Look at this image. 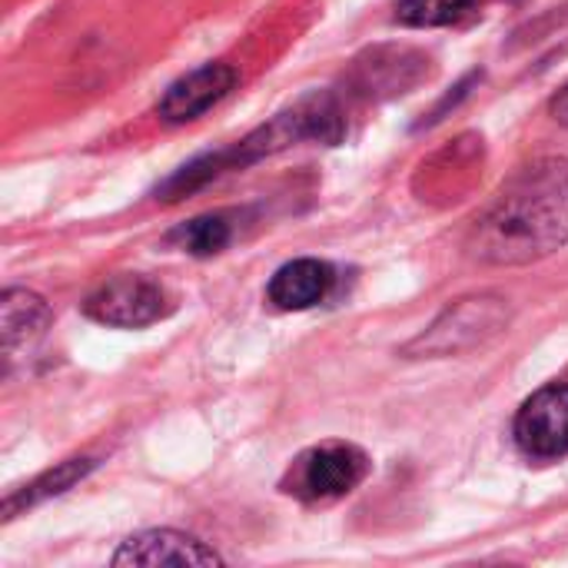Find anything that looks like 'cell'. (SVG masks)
<instances>
[{"instance_id": "12", "label": "cell", "mask_w": 568, "mask_h": 568, "mask_svg": "<svg viewBox=\"0 0 568 568\" xmlns=\"http://www.w3.org/2000/svg\"><path fill=\"white\" fill-rule=\"evenodd\" d=\"M476 0H399L396 20L406 27H446L473 10Z\"/></svg>"}, {"instance_id": "6", "label": "cell", "mask_w": 568, "mask_h": 568, "mask_svg": "<svg viewBox=\"0 0 568 568\" xmlns=\"http://www.w3.org/2000/svg\"><path fill=\"white\" fill-rule=\"evenodd\" d=\"M236 87V70L230 63H203L193 73L180 77L160 100L156 113L166 123H190L203 116L213 103H220Z\"/></svg>"}, {"instance_id": "8", "label": "cell", "mask_w": 568, "mask_h": 568, "mask_svg": "<svg viewBox=\"0 0 568 568\" xmlns=\"http://www.w3.org/2000/svg\"><path fill=\"white\" fill-rule=\"evenodd\" d=\"M333 266L323 260H293L286 266L276 270V276L270 280V303L276 310L286 313H300V310H313L316 303H323L333 290Z\"/></svg>"}, {"instance_id": "7", "label": "cell", "mask_w": 568, "mask_h": 568, "mask_svg": "<svg viewBox=\"0 0 568 568\" xmlns=\"http://www.w3.org/2000/svg\"><path fill=\"white\" fill-rule=\"evenodd\" d=\"M220 562H223L220 552L203 546L196 536L173 532V529L130 536L113 556V566H220Z\"/></svg>"}, {"instance_id": "9", "label": "cell", "mask_w": 568, "mask_h": 568, "mask_svg": "<svg viewBox=\"0 0 568 568\" xmlns=\"http://www.w3.org/2000/svg\"><path fill=\"white\" fill-rule=\"evenodd\" d=\"M50 326V310L40 296L27 290H7L0 300V329H3V356L13 363L20 353H30Z\"/></svg>"}, {"instance_id": "13", "label": "cell", "mask_w": 568, "mask_h": 568, "mask_svg": "<svg viewBox=\"0 0 568 568\" xmlns=\"http://www.w3.org/2000/svg\"><path fill=\"white\" fill-rule=\"evenodd\" d=\"M552 113H556V120H559V123H566L568 126V87L559 93V97H556V100H552Z\"/></svg>"}, {"instance_id": "4", "label": "cell", "mask_w": 568, "mask_h": 568, "mask_svg": "<svg viewBox=\"0 0 568 568\" xmlns=\"http://www.w3.org/2000/svg\"><path fill=\"white\" fill-rule=\"evenodd\" d=\"M83 313L103 326L116 329H140L170 313L166 290L140 273H123L106 280L100 290H93L83 303Z\"/></svg>"}, {"instance_id": "2", "label": "cell", "mask_w": 568, "mask_h": 568, "mask_svg": "<svg viewBox=\"0 0 568 568\" xmlns=\"http://www.w3.org/2000/svg\"><path fill=\"white\" fill-rule=\"evenodd\" d=\"M509 326V303L503 296H469L453 303L426 333L406 343V356L413 359H439L459 356L486 346Z\"/></svg>"}, {"instance_id": "5", "label": "cell", "mask_w": 568, "mask_h": 568, "mask_svg": "<svg viewBox=\"0 0 568 568\" xmlns=\"http://www.w3.org/2000/svg\"><path fill=\"white\" fill-rule=\"evenodd\" d=\"M516 443L529 459H559L568 453V386L539 389L516 416Z\"/></svg>"}, {"instance_id": "1", "label": "cell", "mask_w": 568, "mask_h": 568, "mask_svg": "<svg viewBox=\"0 0 568 568\" xmlns=\"http://www.w3.org/2000/svg\"><path fill=\"white\" fill-rule=\"evenodd\" d=\"M568 243V160L523 166L473 233V253L496 266H523Z\"/></svg>"}, {"instance_id": "11", "label": "cell", "mask_w": 568, "mask_h": 568, "mask_svg": "<svg viewBox=\"0 0 568 568\" xmlns=\"http://www.w3.org/2000/svg\"><path fill=\"white\" fill-rule=\"evenodd\" d=\"M170 240L193 256H213V253L226 250V243L233 240V226L223 213H210V216H196V220L176 226L170 233Z\"/></svg>"}, {"instance_id": "10", "label": "cell", "mask_w": 568, "mask_h": 568, "mask_svg": "<svg viewBox=\"0 0 568 568\" xmlns=\"http://www.w3.org/2000/svg\"><path fill=\"white\" fill-rule=\"evenodd\" d=\"M90 469H93V459H67V463H60L57 469L43 473L40 479H33V483L23 486L20 493L7 496V503H3V519H13L20 509H30V506H37V503L50 499V496L67 493V489L77 486Z\"/></svg>"}, {"instance_id": "3", "label": "cell", "mask_w": 568, "mask_h": 568, "mask_svg": "<svg viewBox=\"0 0 568 568\" xmlns=\"http://www.w3.org/2000/svg\"><path fill=\"white\" fill-rule=\"evenodd\" d=\"M369 473V459L353 443H326L293 463L286 493L306 503H329L353 493Z\"/></svg>"}]
</instances>
